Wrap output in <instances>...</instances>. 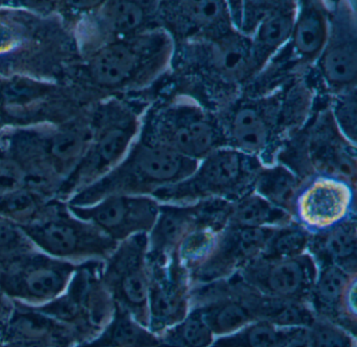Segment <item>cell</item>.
<instances>
[{"label":"cell","mask_w":357,"mask_h":347,"mask_svg":"<svg viewBox=\"0 0 357 347\" xmlns=\"http://www.w3.org/2000/svg\"><path fill=\"white\" fill-rule=\"evenodd\" d=\"M151 92L139 138L196 161L227 146L216 113L198 98L164 79Z\"/></svg>","instance_id":"obj_3"},{"label":"cell","mask_w":357,"mask_h":347,"mask_svg":"<svg viewBox=\"0 0 357 347\" xmlns=\"http://www.w3.org/2000/svg\"><path fill=\"white\" fill-rule=\"evenodd\" d=\"M160 347H210L215 336L197 311L158 334Z\"/></svg>","instance_id":"obj_30"},{"label":"cell","mask_w":357,"mask_h":347,"mask_svg":"<svg viewBox=\"0 0 357 347\" xmlns=\"http://www.w3.org/2000/svg\"><path fill=\"white\" fill-rule=\"evenodd\" d=\"M8 79H3L0 77V113L3 111V94H5L6 85Z\"/></svg>","instance_id":"obj_39"},{"label":"cell","mask_w":357,"mask_h":347,"mask_svg":"<svg viewBox=\"0 0 357 347\" xmlns=\"http://www.w3.org/2000/svg\"><path fill=\"white\" fill-rule=\"evenodd\" d=\"M317 275V263L308 253L291 259L258 256L237 273L264 296L304 303H308Z\"/></svg>","instance_id":"obj_17"},{"label":"cell","mask_w":357,"mask_h":347,"mask_svg":"<svg viewBox=\"0 0 357 347\" xmlns=\"http://www.w3.org/2000/svg\"><path fill=\"white\" fill-rule=\"evenodd\" d=\"M20 228L37 250L77 265L104 261L118 246L99 228L75 217L66 202L57 199L50 200L34 221Z\"/></svg>","instance_id":"obj_9"},{"label":"cell","mask_w":357,"mask_h":347,"mask_svg":"<svg viewBox=\"0 0 357 347\" xmlns=\"http://www.w3.org/2000/svg\"><path fill=\"white\" fill-rule=\"evenodd\" d=\"M79 265L37 249L14 255L0 261V292L13 302L41 307L66 290Z\"/></svg>","instance_id":"obj_12"},{"label":"cell","mask_w":357,"mask_h":347,"mask_svg":"<svg viewBox=\"0 0 357 347\" xmlns=\"http://www.w3.org/2000/svg\"><path fill=\"white\" fill-rule=\"evenodd\" d=\"M308 347H356L355 334L338 324L314 317L307 326Z\"/></svg>","instance_id":"obj_34"},{"label":"cell","mask_w":357,"mask_h":347,"mask_svg":"<svg viewBox=\"0 0 357 347\" xmlns=\"http://www.w3.org/2000/svg\"><path fill=\"white\" fill-rule=\"evenodd\" d=\"M263 299L264 295L235 274L225 279L192 286L191 309L199 314L217 338L260 320Z\"/></svg>","instance_id":"obj_15"},{"label":"cell","mask_w":357,"mask_h":347,"mask_svg":"<svg viewBox=\"0 0 357 347\" xmlns=\"http://www.w3.org/2000/svg\"><path fill=\"white\" fill-rule=\"evenodd\" d=\"M158 24L175 45L222 33L234 27L229 2L222 0L160 1Z\"/></svg>","instance_id":"obj_21"},{"label":"cell","mask_w":357,"mask_h":347,"mask_svg":"<svg viewBox=\"0 0 357 347\" xmlns=\"http://www.w3.org/2000/svg\"><path fill=\"white\" fill-rule=\"evenodd\" d=\"M357 274L335 265L317 267L308 299L314 317L329 320L355 334Z\"/></svg>","instance_id":"obj_22"},{"label":"cell","mask_w":357,"mask_h":347,"mask_svg":"<svg viewBox=\"0 0 357 347\" xmlns=\"http://www.w3.org/2000/svg\"><path fill=\"white\" fill-rule=\"evenodd\" d=\"M14 311V302L0 292V340H3Z\"/></svg>","instance_id":"obj_37"},{"label":"cell","mask_w":357,"mask_h":347,"mask_svg":"<svg viewBox=\"0 0 357 347\" xmlns=\"http://www.w3.org/2000/svg\"><path fill=\"white\" fill-rule=\"evenodd\" d=\"M262 167L256 157L223 146L198 161L189 177L160 188L151 196L167 204H192L208 199L233 202L252 192Z\"/></svg>","instance_id":"obj_8"},{"label":"cell","mask_w":357,"mask_h":347,"mask_svg":"<svg viewBox=\"0 0 357 347\" xmlns=\"http://www.w3.org/2000/svg\"><path fill=\"white\" fill-rule=\"evenodd\" d=\"M275 163L304 182L313 177H329L356 188V144L347 139L336 125L329 96H317L312 114L284 144Z\"/></svg>","instance_id":"obj_6"},{"label":"cell","mask_w":357,"mask_h":347,"mask_svg":"<svg viewBox=\"0 0 357 347\" xmlns=\"http://www.w3.org/2000/svg\"><path fill=\"white\" fill-rule=\"evenodd\" d=\"M158 3L160 1L130 0L103 2L91 21L98 35V48L116 40L160 29Z\"/></svg>","instance_id":"obj_23"},{"label":"cell","mask_w":357,"mask_h":347,"mask_svg":"<svg viewBox=\"0 0 357 347\" xmlns=\"http://www.w3.org/2000/svg\"><path fill=\"white\" fill-rule=\"evenodd\" d=\"M74 347H160V338L130 314L116 307L112 319L95 338Z\"/></svg>","instance_id":"obj_26"},{"label":"cell","mask_w":357,"mask_h":347,"mask_svg":"<svg viewBox=\"0 0 357 347\" xmlns=\"http://www.w3.org/2000/svg\"><path fill=\"white\" fill-rule=\"evenodd\" d=\"M317 96L306 75H292L267 85L252 84L215 113L227 146L271 167L284 144L312 114Z\"/></svg>","instance_id":"obj_1"},{"label":"cell","mask_w":357,"mask_h":347,"mask_svg":"<svg viewBox=\"0 0 357 347\" xmlns=\"http://www.w3.org/2000/svg\"><path fill=\"white\" fill-rule=\"evenodd\" d=\"M3 127H5V125H3V123H1V121H0V132H1V130H3Z\"/></svg>","instance_id":"obj_40"},{"label":"cell","mask_w":357,"mask_h":347,"mask_svg":"<svg viewBox=\"0 0 357 347\" xmlns=\"http://www.w3.org/2000/svg\"><path fill=\"white\" fill-rule=\"evenodd\" d=\"M174 49L165 29H152L97 48L85 70L95 85L114 95L142 93L168 75Z\"/></svg>","instance_id":"obj_5"},{"label":"cell","mask_w":357,"mask_h":347,"mask_svg":"<svg viewBox=\"0 0 357 347\" xmlns=\"http://www.w3.org/2000/svg\"><path fill=\"white\" fill-rule=\"evenodd\" d=\"M294 221L287 211L273 206L254 190L231 202L229 225L243 228H277Z\"/></svg>","instance_id":"obj_28"},{"label":"cell","mask_w":357,"mask_h":347,"mask_svg":"<svg viewBox=\"0 0 357 347\" xmlns=\"http://www.w3.org/2000/svg\"><path fill=\"white\" fill-rule=\"evenodd\" d=\"M160 205L151 196L116 194L89 206L68 207L75 217L93 224L119 244L131 236L149 233Z\"/></svg>","instance_id":"obj_18"},{"label":"cell","mask_w":357,"mask_h":347,"mask_svg":"<svg viewBox=\"0 0 357 347\" xmlns=\"http://www.w3.org/2000/svg\"><path fill=\"white\" fill-rule=\"evenodd\" d=\"M356 188L342 180L313 177L303 184L296 203L294 219L310 233L323 231L356 215Z\"/></svg>","instance_id":"obj_19"},{"label":"cell","mask_w":357,"mask_h":347,"mask_svg":"<svg viewBox=\"0 0 357 347\" xmlns=\"http://www.w3.org/2000/svg\"><path fill=\"white\" fill-rule=\"evenodd\" d=\"M149 92L112 95L93 112L86 152L61 182L55 199L68 202L83 188L112 171L126 156L141 132L144 113L151 102Z\"/></svg>","instance_id":"obj_4"},{"label":"cell","mask_w":357,"mask_h":347,"mask_svg":"<svg viewBox=\"0 0 357 347\" xmlns=\"http://www.w3.org/2000/svg\"><path fill=\"white\" fill-rule=\"evenodd\" d=\"M311 233L298 222L277 227L260 256L266 259H291L305 254L308 250Z\"/></svg>","instance_id":"obj_31"},{"label":"cell","mask_w":357,"mask_h":347,"mask_svg":"<svg viewBox=\"0 0 357 347\" xmlns=\"http://www.w3.org/2000/svg\"><path fill=\"white\" fill-rule=\"evenodd\" d=\"M354 1H329L325 47L306 73L317 95L333 96L356 89L357 18Z\"/></svg>","instance_id":"obj_11"},{"label":"cell","mask_w":357,"mask_h":347,"mask_svg":"<svg viewBox=\"0 0 357 347\" xmlns=\"http://www.w3.org/2000/svg\"><path fill=\"white\" fill-rule=\"evenodd\" d=\"M101 280L114 305L148 327V234L119 242L102 263Z\"/></svg>","instance_id":"obj_13"},{"label":"cell","mask_w":357,"mask_h":347,"mask_svg":"<svg viewBox=\"0 0 357 347\" xmlns=\"http://www.w3.org/2000/svg\"><path fill=\"white\" fill-rule=\"evenodd\" d=\"M329 31V1H298L291 36L269 61L254 83H273L292 75H306L325 47Z\"/></svg>","instance_id":"obj_14"},{"label":"cell","mask_w":357,"mask_h":347,"mask_svg":"<svg viewBox=\"0 0 357 347\" xmlns=\"http://www.w3.org/2000/svg\"><path fill=\"white\" fill-rule=\"evenodd\" d=\"M291 327L257 320L227 336L217 337L210 347H278Z\"/></svg>","instance_id":"obj_29"},{"label":"cell","mask_w":357,"mask_h":347,"mask_svg":"<svg viewBox=\"0 0 357 347\" xmlns=\"http://www.w3.org/2000/svg\"><path fill=\"white\" fill-rule=\"evenodd\" d=\"M197 165L198 161L137 137L116 167L66 203L73 206H89L116 194L152 196L160 188L189 177Z\"/></svg>","instance_id":"obj_7"},{"label":"cell","mask_w":357,"mask_h":347,"mask_svg":"<svg viewBox=\"0 0 357 347\" xmlns=\"http://www.w3.org/2000/svg\"><path fill=\"white\" fill-rule=\"evenodd\" d=\"M329 109L342 135L356 144L357 100L356 89L330 96Z\"/></svg>","instance_id":"obj_35"},{"label":"cell","mask_w":357,"mask_h":347,"mask_svg":"<svg viewBox=\"0 0 357 347\" xmlns=\"http://www.w3.org/2000/svg\"><path fill=\"white\" fill-rule=\"evenodd\" d=\"M102 263H80L58 298L35 307L66 326L76 338L77 345L95 338L114 315L116 307L101 280Z\"/></svg>","instance_id":"obj_10"},{"label":"cell","mask_w":357,"mask_h":347,"mask_svg":"<svg viewBox=\"0 0 357 347\" xmlns=\"http://www.w3.org/2000/svg\"><path fill=\"white\" fill-rule=\"evenodd\" d=\"M148 327L158 334L178 323L191 311L189 272L175 254L148 257Z\"/></svg>","instance_id":"obj_16"},{"label":"cell","mask_w":357,"mask_h":347,"mask_svg":"<svg viewBox=\"0 0 357 347\" xmlns=\"http://www.w3.org/2000/svg\"><path fill=\"white\" fill-rule=\"evenodd\" d=\"M304 181L280 163L263 167L257 175L252 190L273 206L294 217V203Z\"/></svg>","instance_id":"obj_27"},{"label":"cell","mask_w":357,"mask_h":347,"mask_svg":"<svg viewBox=\"0 0 357 347\" xmlns=\"http://www.w3.org/2000/svg\"><path fill=\"white\" fill-rule=\"evenodd\" d=\"M220 231L210 227H198L181 240L175 256L189 274L197 269L212 252Z\"/></svg>","instance_id":"obj_33"},{"label":"cell","mask_w":357,"mask_h":347,"mask_svg":"<svg viewBox=\"0 0 357 347\" xmlns=\"http://www.w3.org/2000/svg\"><path fill=\"white\" fill-rule=\"evenodd\" d=\"M278 347H308L307 327H291Z\"/></svg>","instance_id":"obj_38"},{"label":"cell","mask_w":357,"mask_h":347,"mask_svg":"<svg viewBox=\"0 0 357 347\" xmlns=\"http://www.w3.org/2000/svg\"><path fill=\"white\" fill-rule=\"evenodd\" d=\"M261 71L250 38L231 27L175 45L164 81L216 112L239 98Z\"/></svg>","instance_id":"obj_2"},{"label":"cell","mask_w":357,"mask_h":347,"mask_svg":"<svg viewBox=\"0 0 357 347\" xmlns=\"http://www.w3.org/2000/svg\"><path fill=\"white\" fill-rule=\"evenodd\" d=\"M298 14V1H273L250 36L255 56L260 68L287 43ZM262 72V71H261Z\"/></svg>","instance_id":"obj_25"},{"label":"cell","mask_w":357,"mask_h":347,"mask_svg":"<svg viewBox=\"0 0 357 347\" xmlns=\"http://www.w3.org/2000/svg\"><path fill=\"white\" fill-rule=\"evenodd\" d=\"M275 228H227L208 259L189 274L192 286L225 279L262 254Z\"/></svg>","instance_id":"obj_20"},{"label":"cell","mask_w":357,"mask_h":347,"mask_svg":"<svg viewBox=\"0 0 357 347\" xmlns=\"http://www.w3.org/2000/svg\"><path fill=\"white\" fill-rule=\"evenodd\" d=\"M50 200L30 188H20L0 198V217L26 225L40 215Z\"/></svg>","instance_id":"obj_32"},{"label":"cell","mask_w":357,"mask_h":347,"mask_svg":"<svg viewBox=\"0 0 357 347\" xmlns=\"http://www.w3.org/2000/svg\"><path fill=\"white\" fill-rule=\"evenodd\" d=\"M26 171L22 165L6 153L0 152V198L26 187Z\"/></svg>","instance_id":"obj_36"},{"label":"cell","mask_w":357,"mask_h":347,"mask_svg":"<svg viewBox=\"0 0 357 347\" xmlns=\"http://www.w3.org/2000/svg\"><path fill=\"white\" fill-rule=\"evenodd\" d=\"M307 253L317 267L335 265L357 274L356 215L323 231L311 233Z\"/></svg>","instance_id":"obj_24"}]
</instances>
